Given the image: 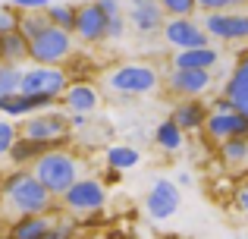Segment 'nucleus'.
Wrapping results in <instances>:
<instances>
[{
  "mask_svg": "<svg viewBox=\"0 0 248 239\" xmlns=\"http://www.w3.org/2000/svg\"><path fill=\"white\" fill-rule=\"evenodd\" d=\"M104 160H107V167H113V170H132V167H139L141 151L135 145H110L107 151H104Z\"/></svg>",
  "mask_w": 248,
  "mask_h": 239,
  "instance_id": "obj_25",
  "label": "nucleus"
},
{
  "mask_svg": "<svg viewBox=\"0 0 248 239\" xmlns=\"http://www.w3.org/2000/svg\"><path fill=\"white\" fill-rule=\"evenodd\" d=\"M73 32L60 29V25H50L47 32L31 41V50H29V60L31 63H44V66H63V63L73 57Z\"/></svg>",
  "mask_w": 248,
  "mask_h": 239,
  "instance_id": "obj_7",
  "label": "nucleus"
},
{
  "mask_svg": "<svg viewBox=\"0 0 248 239\" xmlns=\"http://www.w3.org/2000/svg\"><path fill=\"white\" fill-rule=\"evenodd\" d=\"M104 205H107V183H104L101 176H88V173L60 198V208L66 211L69 217L94 214V211H101Z\"/></svg>",
  "mask_w": 248,
  "mask_h": 239,
  "instance_id": "obj_4",
  "label": "nucleus"
},
{
  "mask_svg": "<svg viewBox=\"0 0 248 239\" xmlns=\"http://www.w3.org/2000/svg\"><path fill=\"white\" fill-rule=\"evenodd\" d=\"M19 123L16 120H10V117H0V160L3 158H10V151H13V145L19 142Z\"/></svg>",
  "mask_w": 248,
  "mask_h": 239,
  "instance_id": "obj_29",
  "label": "nucleus"
},
{
  "mask_svg": "<svg viewBox=\"0 0 248 239\" xmlns=\"http://www.w3.org/2000/svg\"><path fill=\"white\" fill-rule=\"evenodd\" d=\"M50 16H47V10H38V13H22V19H19V32H22L29 41H35L41 32H47L50 29Z\"/></svg>",
  "mask_w": 248,
  "mask_h": 239,
  "instance_id": "obj_27",
  "label": "nucleus"
},
{
  "mask_svg": "<svg viewBox=\"0 0 248 239\" xmlns=\"http://www.w3.org/2000/svg\"><path fill=\"white\" fill-rule=\"evenodd\" d=\"M220 63V50L217 48H192V50H176L170 57L173 69H214Z\"/></svg>",
  "mask_w": 248,
  "mask_h": 239,
  "instance_id": "obj_20",
  "label": "nucleus"
},
{
  "mask_svg": "<svg viewBox=\"0 0 248 239\" xmlns=\"http://www.w3.org/2000/svg\"><path fill=\"white\" fill-rule=\"evenodd\" d=\"M54 104H57L54 98H41V95L16 92V95H6V98H0V117L25 120V117H35V113H41V111H50Z\"/></svg>",
  "mask_w": 248,
  "mask_h": 239,
  "instance_id": "obj_16",
  "label": "nucleus"
},
{
  "mask_svg": "<svg viewBox=\"0 0 248 239\" xmlns=\"http://www.w3.org/2000/svg\"><path fill=\"white\" fill-rule=\"evenodd\" d=\"M22 92V69L13 63H0V98Z\"/></svg>",
  "mask_w": 248,
  "mask_h": 239,
  "instance_id": "obj_28",
  "label": "nucleus"
},
{
  "mask_svg": "<svg viewBox=\"0 0 248 239\" xmlns=\"http://www.w3.org/2000/svg\"><path fill=\"white\" fill-rule=\"evenodd\" d=\"M179 186H192V176H188V173H179Z\"/></svg>",
  "mask_w": 248,
  "mask_h": 239,
  "instance_id": "obj_40",
  "label": "nucleus"
},
{
  "mask_svg": "<svg viewBox=\"0 0 248 239\" xmlns=\"http://www.w3.org/2000/svg\"><path fill=\"white\" fill-rule=\"evenodd\" d=\"M31 173L47 186V192L54 198H63L85 176V160L69 148H54L31 164Z\"/></svg>",
  "mask_w": 248,
  "mask_h": 239,
  "instance_id": "obj_2",
  "label": "nucleus"
},
{
  "mask_svg": "<svg viewBox=\"0 0 248 239\" xmlns=\"http://www.w3.org/2000/svg\"><path fill=\"white\" fill-rule=\"evenodd\" d=\"M57 202L47 192V186L31 173V167H13L3 179H0V211L10 221L29 214H50L57 211Z\"/></svg>",
  "mask_w": 248,
  "mask_h": 239,
  "instance_id": "obj_1",
  "label": "nucleus"
},
{
  "mask_svg": "<svg viewBox=\"0 0 248 239\" xmlns=\"http://www.w3.org/2000/svg\"><path fill=\"white\" fill-rule=\"evenodd\" d=\"M242 113H245V117H248V104H245V107H242Z\"/></svg>",
  "mask_w": 248,
  "mask_h": 239,
  "instance_id": "obj_42",
  "label": "nucleus"
},
{
  "mask_svg": "<svg viewBox=\"0 0 248 239\" xmlns=\"http://www.w3.org/2000/svg\"><path fill=\"white\" fill-rule=\"evenodd\" d=\"M73 233H76V221L73 217H57V223L47 230L44 239H73Z\"/></svg>",
  "mask_w": 248,
  "mask_h": 239,
  "instance_id": "obj_32",
  "label": "nucleus"
},
{
  "mask_svg": "<svg viewBox=\"0 0 248 239\" xmlns=\"http://www.w3.org/2000/svg\"><path fill=\"white\" fill-rule=\"evenodd\" d=\"M164 13L170 19L173 16H195L198 13V0H160Z\"/></svg>",
  "mask_w": 248,
  "mask_h": 239,
  "instance_id": "obj_30",
  "label": "nucleus"
},
{
  "mask_svg": "<svg viewBox=\"0 0 248 239\" xmlns=\"http://www.w3.org/2000/svg\"><path fill=\"white\" fill-rule=\"evenodd\" d=\"M217 158L223 164V170L236 179L248 176V135H239V139H230L217 148Z\"/></svg>",
  "mask_w": 248,
  "mask_h": 239,
  "instance_id": "obj_17",
  "label": "nucleus"
},
{
  "mask_svg": "<svg viewBox=\"0 0 248 239\" xmlns=\"http://www.w3.org/2000/svg\"><path fill=\"white\" fill-rule=\"evenodd\" d=\"M154 145H157L160 151H170V154L182 151V145H186V132L179 129V123H176L173 117H167L157 129H154Z\"/></svg>",
  "mask_w": 248,
  "mask_h": 239,
  "instance_id": "obj_24",
  "label": "nucleus"
},
{
  "mask_svg": "<svg viewBox=\"0 0 248 239\" xmlns=\"http://www.w3.org/2000/svg\"><path fill=\"white\" fill-rule=\"evenodd\" d=\"M19 13H38V10H47V0H10Z\"/></svg>",
  "mask_w": 248,
  "mask_h": 239,
  "instance_id": "obj_35",
  "label": "nucleus"
},
{
  "mask_svg": "<svg viewBox=\"0 0 248 239\" xmlns=\"http://www.w3.org/2000/svg\"><path fill=\"white\" fill-rule=\"evenodd\" d=\"M120 173H123V170H113V167H107V173H104V183H107V186L120 183Z\"/></svg>",
  "mask_w": 248,
  "mask_h": 239,
  "instance_id": "obj_39",
  "label": "nucleus"
},
{
  "mask_svg": "<svg viewBox=\"0 0 248 239\" xmlns=\"http://www.w3.org/2000/svg\"><path fill=\"white\" fill-rule=\"evenodd\" d=\"M126 22H129L126 16H113L107 22V41H120V38L126 35Z\"/></svg>",
  "mask_w": 248,
  "mask_h": 239,
  "instance_id": "obj_33",
  "label": "nucleus"
},
{
  "mask_svg": "<svg viewBox=\"0 0 248 239\" xmlns=\"http://www.w3.org/2000/svg\"><path fill=\"white\" fill-rule=\"evenodd\" d=\"M88 117L91 113H69V123H73V129H82V126H88Z\"/></svg>",
  "mask_w": 248,
  "mask_h": 239,
  "instance_id": "obj_38",
  "label": "nucleus"
},
{
  "mask_svg": "<svg viewBox=\"0 0 248 239\" xmlns=\"http://www.w3.org/2000/svg\"><path fill=\"white\" fill-rule=\"evenodd\" d=\"M19 132L25 139H38V142H54V145L66 148L69 139H73V123H69V113L60 111H41L35 117H25L19 123Z\"/></svg>",
  "mask_w": 248,
  "mask_h": 239,
  "instance_id": "obj_5",
  "label": "nucleus"
},
{
  "mask_svg": "<svg viewBox=\"0 0 248 239\" xmlns=\"http://www.w3.org/2000/svg\"><path fill=\"white\" fill-rule=\"evenodd\" d=\"M211 111H214V107L207 104V101H201V98H182V101H176V104H173L170 117L179 123V129L186 135H192V132H204Z\"/></svg>",
  "mask_w": 248,
  "mask_h": 239,
  "instance_id": "obj_15",
  "label": "nucleus"
},
{
  "mask_svg": "<svg viewBox=\"0 0 248 239\" xmlns=\"http://www.w3.org/2000/svg\"><path fill=\"white\" fill-rule=\"evenodd\" d=\"M214 88V69H170L164 76V92L173 98H204Z\"/></svg>",
  "mask_w": 248,
  "mask_h": 239,
  "instance_id": "obj_8",
  "label": "nucleus"
},
{
  "mask_svg": "<svg viewBox=\"0 0 248 239\" xmlns=\"http://www.w3.org/2000/svg\"><path fill=\"white\" fill-rule=\"evenodd\" d=\"M47 16H50L54 25H60V29H66V32L76 35V25H79V6L76 3H50Z\"/></svg>",
  "mask_w": 248,
  "mask_h": 239,
  "instance_id": "obj_26",
  "label": "nucleus"
},
{
  "mask_svg": "<svg viewBox=\"0 0 248 239\" xmlns=\"http://www.w3.org/2000/svg\"><path fill=\"white\" fill-rule=\"evenodd\" d=\"M126 16L139 35H157L167 25V13L160 0H126Z\"/></svg>",
  "mask_w": 248,
  "mask_h": 239,
  "instance_id": "obj_13",
  "label": "nucleus"
},
{
  "mask_svg": "<svg viewBox=\"0 0 248 239\" xmlns=\"http://www.w3.org/2000/svg\"><path fill=\"white\" fill-rule=\"evenodd\" d=\"M164 41L173 50H192V48H207L211 44V35L201 22H195V16H173L167 19L164 25Z\"/></svg>",
  "mask_w": 248,
  "mask_h": 239,
  "instance_id": "obj_9",
  "label": "nucleus"
},
{
  "mask_svg": "<svg viewBox=\"0 0 248 239\" xmlns=\"http://www.w3.org/2000/svg\"><path fill=\"white\" fill-rule=\"evenodd\" d=\"M0 239H13V236H10V233H6V236H0Z\"/></svg>",
  "mask_w": 248,
  "mask_h": 239,
  "instance_id": "obj_43",
  "label": "nucleus"
},
{
  "mask_svg": "<svg viewBox=\"0 0 248 239\" xmlns=\"http://www.w3.org/2000/svg\"><path fill=\"white\" fill-rule=\"evenodd\" d=\"M57 211H50V214H29V217H16V221H10V233L13 239H44L47 236V230L57 223Z\"/></svg>",
  "mask_w": 248,
  "mask_h": 239,
  "instance_id": "obj_19",
  "label": "nucleus"
},
{
  "mask_svg": "<svg viewBox=\"0 0 248 239\" xmlns=\"http://www.w3.org/2000/svg\"><path fill=\"white\" fill-rule=\"evenodd\" d=\"M104 88L116 98H145V95H154L164 88V76L151 66V63H120V66L107 69L104 73Z\"/></svg>",
  "mask_w": 248,
  "mask_h": 239,
  "instance_id": "obj_3",
  "label": "nucleus"
},
{
  "mask_svg": "<svg viewBox=\"0 0 248 239\" xmlns=\"http://www.w3.org/2000/svg\"><path fill=\"white\" fill-rule=\"evenodd\" d=\"M182 195H179V186L173 179H154V186L148 189L145 198V211L151 221H170V217L179 211Z\"/></svg>",
  "mask_w": 248,
  "mask_h": 239,
  "instance_id": "obj_12",
  "label": "nucleus"
},
{
  "mask_svg": "<svg viewBox=\"0 0 248 239\" xmlns=\"http://www.w3.org/2000/svg\"><path fill=\"white\" fill-rule=\"evenodd\" d=\"M107 22H110V16L104 13V6L97 0H88V3L79 6L76 35H79L82 44H101V41H107Z\"/></svg>",
  "mask_w": 248,
  "mask_h": 239,
  "instance_id": "obj_14",
  "label": "nucleus"
},
{
  "mask_svg": "<svg viewBox=\"0 0 248 239\" xmlns=\"http://www.w3.org/2000/svg\"><path fill=\"white\" fill-rule=\"evenodd\" d=\"M201 13H220V10H236V0H198Z\"/></svg>",
  "mask_w": 248,
  "mask_h": 239,
  "instance_id": "obj_34",
  "label": "nucleus"
},
{
  "mask_svg": "<svg viewBox=\"0 0 248 239\" xmlns=\"http://www.w3.org/2000/svg\"><path fill=\"white\" fill-rule=\"evenodd\" d=\"M242 3H248V0H236V6H242Z\"/></svg>",
  "mask_w": 248,
  "mask_h": 239,
  "instance_id": "obj_41",
  "label": "nucleus"
},
{
  "mask_svg": "<svg viewBox=\"0 0 248 239\" xmlns=\"http://www.w3.org/2000/svg\"><path fill=\"white\" fill-rule=\"evenodd\" d=\"M54 148H60V145H54V142H38V139H25V135H19V142L13 145V151H10V164L13 167H31L38 158H44L47 151H54Z\"/></svg>",
  "mask_w": 248,
  "mask_h": 239,
  "instance_id": "obj_22",
  "label": "nucleus"
},
{
  "mask_svg": "<svg viewBox=\"0 0 248 239\" xmlns=\"http://www.w3.org/2000/svg\"><path fill=\"white\" fill-rule=\"evenodd\" d=\"M60 104L66 107V113H94L101 104V88L91 82H73Z\"/></svg>",
  "mask_w": 248,
  "mask_h": 239,
  "instance_id": "obj_18",
  "label": "nucleus"
},
{
  "mask_svg": "<svg viewBox=\"0 0 248 239\" xmlns=\"http://www.w3.org/2000/svg\"><path fill=\"white\" fill-rule=\"evenodd\" d=\"M73 85L63 66H44V63H29L22 69V92L25 95H41V98L63 101L66 88Z\"/></svg>",
  "mask_w": 248,
  "mask_h": 239,
  "instance_id": "obj_6",
  "label": "nucleus"
},
{
  "mask_svg": "<svg viewBox=\"0 0 248 239\" xmlns=\"http://www.w3.org/2000/svg\"><path fill=\"white\" fill-rule=\"evenodd\" d=\"M236 208H239V211H242V214L248 217V179L242 183V189L236 192Z\"/></svg>",
  "mask_w": 248,
  "mask_h": 239,
  "instance_id": "obj_37",
  "label": "nucleus"
},
{
  "mask_svg": "<svg viewBox=\"0 0 248 239\" xmlns=\"http://www.w3.org/2000/svg\"><path fill=\"white\" fill-rule=\"evenodd\" d=\"M97 3L104 6V13H107L110 19L113 16H126V0H97Z\"/></svg>",
  "mask_w": 248,
  "mask_h": 239,
  "instance_id": "obj_36",
  "label": "nucleus"
},
{
  "mask_svg": "<svg viewBox=\"0 0 248 239\" xmlns=\"http://www.w3.org/2000/svg\"><path fill=\"white\" fill-rule=\"evenodd\" d=\"M239 135H248V117L242 111H211L204 126V139L211 145H223L230 139H239Z\"/></svg>",
  "mask_w": 248,
  "mask_h": 239,
  "instance_id": "obj_11",
  "label": "nucleus"
},
{
  "mask_svg": "<svg viewBox=\"0 0 248 239\" xmlns=\"http://www.w3.org/2000/svg\"><path fill=\"white\" fill-rule=\"evenodd\" d=\"M29 50H31V41L19 29L0 35V63H13V66H19V63L29 60Z\"/></svg>",
  "mask_w": 248,
  "mask_h": 239,
  "instance_id": "obj_23",
  "label": "nucleus"
},
{
  "mask_svg": "<svg viewBox=\"0 0 248 239\" xmlns=\"http://www.w3.org/2000/svg\"><path fill=\"white\" fill-rule=\"evenodd\" d=\"M223 95L239 107V111L248 104V50H245V54H239V60H236V66H232L230 79L223 82Z\"/></svg>",
  "mask_w": 248,
  "mask_h": 239,
  "instance_id": "obj_21",
  "label": "nucleus"
},
{
  "mask_svg": "<svg viewBox=\"0 0 248 239\" xmlns=\"http://www.w3.org/2000/svg\"><path fill=\"white\" fill-rule=\"evenodd\" d=\"M201 25L207 35L217 41H248V13L245 10H220V13H204Z\"/></svg>",
  "mask_w": 248,
  "mask_h": 239,
  "instance_id": "obj_10",
  "label": "nucleus"
},
{
  "mask_svg": "<svg viewBox=\"0 0 248 239\" xmlns=\"http://www.w3.org/2000/svg\"><path fill=\"white\" fill-rule=\"evenodd\" d=\"M19 19H22V13L16 10V6L6 0V3H0V35H6V32H16L19 29Z\"/></svg>",
  "mask_w": 248,
  "mask_h": 239,
  "instance_id": "obj_31",
  "label": "nucleus"
}]
</instances>
